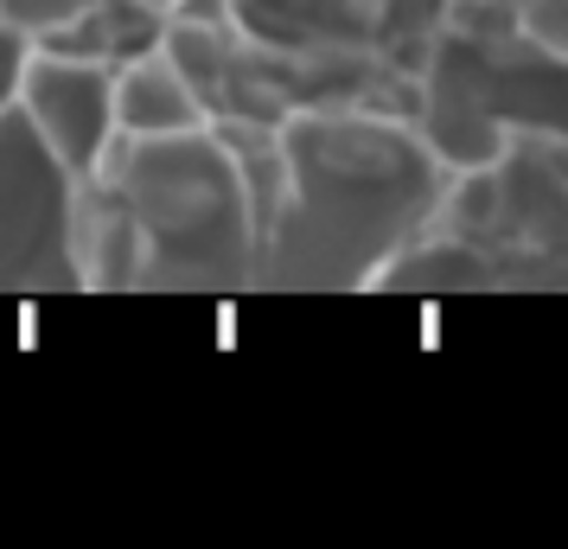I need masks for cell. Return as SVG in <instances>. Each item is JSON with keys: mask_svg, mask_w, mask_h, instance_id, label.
I'll list each match as a JSON object with an SVG mask.
<instances>
[{"mask_svg": "<svg viewBox=\"0 0 568 549\" xmlns=\"http://www.w3.org/2000/svg\"><path fill=\"white\" fill-rule=\"evenodd\" d=\"M90 288H231L256 282V199L217 122L115 134L83 180Z\"/></svg>", "mask_w": 568, "mask_h": 549, "instance_id": "2", "label": "cell"}, {"mask_svg": "<svg viewBox=\"0 0 568 549\" xmlns=\"http://www.w3.org/2000/svg\"><path fill=\"white\" fill-rule=\"evenodd\" d=\"M454 166L409 115L301 109L268 134V185L256 205V282L364 288L428 236Z\"/></svg>", "mask_w": 568, "mask_h": 549, "instance_id": "1", "label": "cell"}, {"mask_svg": "<svg viewBox=\"0 0 568 549\" xmlns=\"http://www.w3.org/2000/svg\"><path fill=\"white\" fill-rule=\"evenodd\" d=\"M13 103H20V115L39 129V141H45L78 180H90V173L103 166L109 141H115V71H109V64L32 45Z\"/></svg>", "mask_w": 568, "mask_h": 549, "instance_id": "4", "label": "cell"}, {"mask_svg": "<svg viewBox=\"0 0 568 549\" xmlns=\"http://www.w3.org/2000/svg\"><path fill=\"white\" fill-rule=\"evenodd\" d=\"M83 180L39 141L20 103L0 109V288L83 282Z\"/></svg>", "mask_w": 568, "mask_h": 549, "instance_id": "3", "label": "cell"}, {"mask_svg": "<svg viewBox=\"0 0 568 549\" xmlns=\"http://www.w3.org/2000/svg\"><path fill=\"white\" fill-rule=\"evenodd\" d=\"M205 122H211L205 103L173 64L166 39L154 52L115 64V134H180V129H205Z\"/></svg>", "mask_w": 568, "mask_h": 549, "instance_id": "5", "label": "cell"}, {"mask_svg": "<svg viewBox=\"0 0 568 549\" xmlns=\"http://www.w3.org/2000/svg\"><path fill=\"white\" fill-rule=\"evenodd\" d=\"M83 7H97V0H0V27L27 32V39H45L64 20H78Z\"/></svg>", "mask_w": 568, "mask_h": 549, "instance_id": "6", "label": "cell"}]
</instances>
